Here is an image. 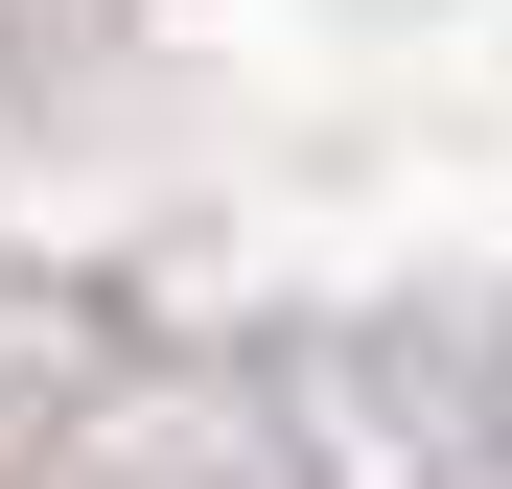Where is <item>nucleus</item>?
Instances as JSON below:
<instances>
[]
</instances>
